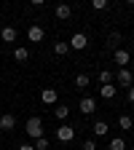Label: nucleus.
Returning <instances> with one entry per match:
<instances>
[{"label":"nucleus","instance_id":"0eeeda50","mask_svg":"<svg viewBox=\"0 0 134 150\" xmlns=\"http://www.w3.org/2000/svg\"><path fill=\"white\" fill-rule=\"evenodd\" d=\"M27 38H30L32 43H40V40H43V27H40V24H32V27L27 30Z\"/></svg>","mask_w":134,"mask_h":150},{"label":"nucleus","instance_id":"5701e85b","mask_svg":"<svg viewBox=\"0 0 134 150\" xmlns=\"http://www.w3.org/2000/svg\"><path fill=\"white\" fill-rule=\"evenodd\" d=\"M83 150H97V142L94 139H83Z\"/></svg>","mask_w":134,"mask_h":150},{"label":"nucleus","instance_id":"f8f14e48","mask_svg":"<svg viewBox=\"0 0 134 150\" xmlns=\"http://www.w3.org/2000/svg\"><path fill=\"white\" fill-rule=\"evenodd\" d=\"M70 16H72V8H70L67 3L56 6V19H70Z\"/></svg>","mask_w":134,"mask_h":150},{"label":"nucleus","instance_id":"20e7f679","mask_svg":"<svg viewBox=\"0 0 134 150\" xmlns=\"http://www.w3.org/2000/svg\"><path fill=\"white\" fill-rule=\"evenodd\" d=\"M56 139L59 142H72L75 139V129L72 126H59L56 129Z\"/></svg>","mask_w":134,"mask_h":150},{"label":"nucleus","instance_id":"423d86ee","mask_svg":"<svg viewBox=\"0 0 134 150\" xmlns=\"http://www.w3.org/2000/svg\"><path fill=\"white\" fill-rule=\"evenodd\" d=\"M78 107H81V112H83V115H91V112H94V110H97V102H94L91 97H83Z\"/></svg>","mask_w":134,"mask_h":150},{"label":"nucleus","instance_id":"393cba45","mask_svg":"<svg viewBox=\"0 0 134 150\" xmlns=\"http://www.w3.org/2000/svg\"><path fill=\"white\" fill-rule=\"evenodd\" d=\"M129 102H131V105H134V86H131V88H129Z\"/></svg>","mask_w":134,"mask_h":150},{"label":"nucleus","instance_id":"9b49d317","mask_svg":"<svg viewBox=\"0 0 134 150\" xmlns=\"http://www.w3.org/2000/svg\"><path fill=\"white\" fill-rule=\"evenodd\" d=\"M113 59H116V64L126 67V64H129V51H126V48H118L116 54H113Z\"/></svg>","mask_w":134,"mask_h":150},{"label":"nucleus","instance_id":"f03ea898","mask_svg":"<svg viewBox=\"0 0 134 150\" xmlns=\"http://www.w3.org/2000/svg\"><path fill=\"white\" fill-rule=\"evenodd\" d=\"M116 81H118L121 86H126V88H131V83H134V72H131L129 67H121V70L116 72Z\"/></svg>","mask_w":134,"mask_h":150},{"label":"nucleus","instance_id":"1a4fd4ad","mask_svg":"<svg viewBox=\"0 0 134 150\" xmlns=\"http://www.w3.org/2000/svg\"><path fill=\"white\" fill-rule=\"evenodd\" d=\"M116 94H118V88L113 86V83L110 86H99V97L102 99H116Z\"/></svg>","mask_w":134,"mask_h":150},{"label":"nucleus","instance_id":"6ab92c4d","mask_svg":"<svg viewBox=\"0 0 134 150\" xmlns=\"http://www.w3.org/2000/svg\"><path fill=\"white\" fill-rule=\"evenodd\" d=\"M118 126H121V129H131V126H134V121H131L129 115H121V118H118Z\"/></svg>","mask_w":134,"mask_h":150},{"label":"nucleus","instance_id":"4468645a","mask_svg":"<svg viewBox=\"0 0 134 150\" xmlns=\"http://www.w3.org/2000/svg\"><path fill=\"white\" fill-rule=\"evenodd\" d=\"M113 78H116V75H113L110 70H102V72H99V83H102V86H110Z\"/></svg>","mask_w":134,"mask_h":150},{"label":"nucleus","instance_id":"7ed1b4c3","mask_svg":"<svg viewBox=\"0 0 134 150\" xmlns=\"http://www.w3.org/2000/svg\"><path fill=\"white\" fill-rule=\"evenodd\" d=\"M89 46V38L83 35V32H75L72 38H70V48H75V51H83Z\"/></svg>","mask_w":134,"mask_h":150},{"label":"nucleus","instance_id":"39448f33","mask_svg":"<svg viewBox=\"0 0 134 150\" xmlns=\"http://www.w3.org/2000/svg\"><path fill=\"white\" fill-rule=\"evenodd\" d=\"M13 129H16V115L3 112V115H0V131H13Z\"/></svg>","mask_w":134,"mask_h":150},{"label":"nucleus","instance_id":"2eb2a0df","mask_svg":"<svg viewBox=\"0 0 134 150\" xmlns=\"http://www.w3.org/2000/svg\"><path fill=\"white\" fill-rule=\"evenodd\" d=\"M54 54L67 56V54H70V43H54Z\"/></svg>","mask_w":134,"mask_h":150},{"label":"nucleus","instance_id":"b1692460","mask_svg":"<svg viewBox=\"0 0 134 150\" xmlns=\"http://www.w3.org/2000/svg\"><path fill=\"white\" fill-rule=\"evenodd\" d=\"M94 8H97V11H102V8H107V0H94V3H91Z\"/></svg>","mask_w":134,"mask_h":150},{"label":"nucleus","instance_id":"9d476101","mask_svg":"<svg viewBox=\"0 0 134 150\" xmlns=\"http://www.w3.org/2000/svg\"><path fill=\"white\" fill-rule=\"evenodd\" d=\"M0 40H3V43H13L16 40V30L13 27H3V30H0Z\"/></svg>","mask_w":134,"mask_h":150},{"label":"nucleus","instance_id":"f257e3e1","mask_svg":"<svg viewBox=\"0 0 134 150\" xmlns=\"http://www.w3.org/2000/svg\"><path fill=\"white\" fill-rule=\"evenodd\" d=\"M24 131L32 137V139H40L43 137V121L38 118V115H32L30 121H27V126H24Z\"/></svg>","mask_w":134,"mask_h":150},{"label":"nucleus","instance_id":"a211bd4d","mask_svg":"<svg viewBox=\"0 0 134 150\" xmlns=\"http://www.w3.org/2000/svg\"><path fill=\"white\" fill-rule=\"evenodd\" d=\"M110 150H126V142H123L121 137H116V139H110Z\"/></svg>","mask_w":134,"mask_h":150},{"label":"nucleus","instance_id":"6e6552de","mask_svg":"<svg viewBox=\"0 0 134 150\" xmlns=\"http://www.w3.org/2000/svg\"><path fill=\"white\" fill-rule=\"evenodd\" d=\"M56 97H59V94H56V88H43V91H40V102H43V105H54Z\"/></svg>","mask_w":134,"mask_h":150},{"label":"nucleus","instance_id":"dca6fc26","mask_svg":"<svg viewBox=\"0 0 134 150\" xmlns=\"http://www.w3.org/2000/svg\"><path fill=\"white\" fill-rule=\"evenodd\" d=\"M54 115H56V118H59V121H65V118L70 115V107H67V105H59V107H56V110H54Z\"/></svg>","mask_w":134,"mask_h":150},{"label":"nucleus","instance_id":"a878e982","mask_svg":"<svg viewBox=\"0 0 134 150\" xmlns=\"http://www.w3.org/2000/svg\"><path fill=\"white\" fill-rule=\"evenodd\" d=\"M19 150H35L32 145H19Z\"/></svg>","mask_w":134,"mask_h":150},{"label":"nucleus","instance_id":"4be33fe9","mask_svg":"<svg viewBox=\"0 0 134 150\" xmlns=\"http://www.w3.org/2000/svg\"><path fill=\"white\" fill-rule=\"evenodd\" d=\"M107 40H110V46H118V43H121V32H110Z\"/></svg>","mask_w":134,"mask_h":150},{"label":"nucleus","instance_id":"412c9836","mask_svg":"<svg viewBox=\"0 0 134 150\" xmlns=\"http://www.w3.org/2000/svg\"><path fill=\"white\" fill-rule=\"evenodd\" d=\"M35 150H48V139L46 137H40V139H35V145H32Z\"/></svg>","mask_w":134,"mask_h":150},{"label":"nucleus","instance_id":"aec40b11","mask_svg":"<svg viewBox=\"0 0 134 150\" xmlns=\"http://www.w3.org/2000/svg\"><path fill=\"white\" fill-rule=\"evenodd\" d=\"M75 86H78V88H86V86H89V75H83V72H81L78 78H75Z\"/></svg>","mask_w":134,"mask_h":150},{"label":"nucleus","instance_id":"f3484780","mask_svg":"<svg viewBox=\"0 0 134 150\" xmlns=\"http://www.w3.org/2000/svg\"><path fill=\"white\" fill-rule=\"evenodd\" d=\"M94 134H97V137H105L107 134V123L105 121H97V123H94Z\"/></svg>","mask_w":134,"mask_h":150},{"label":"nucleus","instance_id":"ddd939ff","mask_svg":"<svg viewBox=\"0 0 134 150\" xmlns=\"http://www.w3.org/2000/svg\"><path fill=\"white\" fill-rule=\"evenodd\" d=\"M13 59H16V62H27V59H30V51H27L24 46H19V48L13 51Z\"/></svg>","mask_w":134,"mask_h":150}]
</instances>
